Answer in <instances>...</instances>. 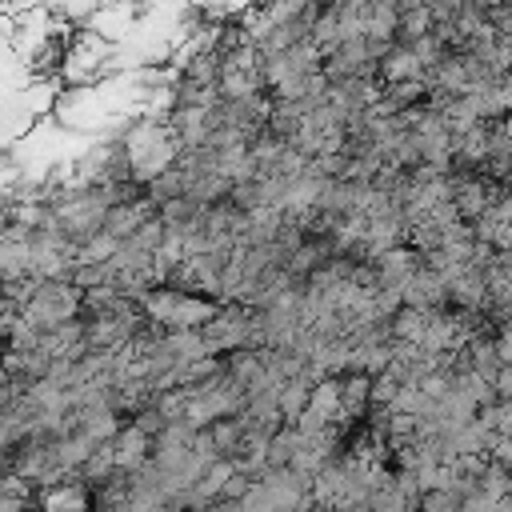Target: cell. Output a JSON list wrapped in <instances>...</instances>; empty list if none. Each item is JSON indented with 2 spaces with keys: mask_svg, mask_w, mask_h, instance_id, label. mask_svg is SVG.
Listing matches in <instances>:
<instances>
[{
  "mask_svg": "<svg viewBox=\"0 0 512 512\" xmlns=\"http://www.w3.org/2000/svg\"><path fill=\"white\" fill-rule=\"evenodd\" d=\"M416 512H460V500L448 488H428L416 496Z\"/></svg>",
  "mask_w": 512,
  "mask_h": 512,
  "instance_id": "1",
  "label": "cell"
}]
</instances>
